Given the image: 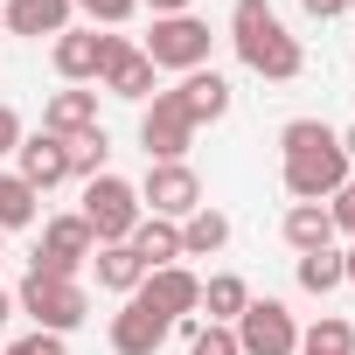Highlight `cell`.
<instances>
[{"instance_id": "1", "label": "cell", "mask_w": 355, "mask_h": 355, "mask_svg": "<svg viewBox=\"0 0 355 355\" xmlns=\"http://www.w3.org/2000/svg\"><path fill=\"white\" fill-rule=\"evenodd\" d=\"M279 153H286V196L293 202H320V196H334L348 182V146L320 119H293L279 132Z\"/></svg>"}, {"instance_id": "2", "label": "cell", "mask_w": 355, "mask_h": 355, "mask_svg": "<svg viewBox=\"0 0 355 355\" xmlns=\"http://www.w3.org/2000/svg\"><path fill=\"white\" fill-rule=\"evenodd\" d=\"M230 42H237L244 70H258V77H272V84H293V77L306 70L300 42L286 35V21L265 8V0H237V8H230Z\"/></svg>"}, {"instance_id": "3", "label": "cell", "mask_w": 355, "mask_h": 355, "mask_svg": "<svg viewBox=\"0 0 355 355\" xmlns=\"http://www.w3.org/2000/svg\"><path fill=\"white\" fill-rule=\"evenodd\" d=\"M84 223H91V237L98 244H125L132 230H139V189L132 182H119V174H98V182H84V209H77Z\"/></svg>"}, {"instance_id": "4", "label": "cell", "mask_w": 355, "mask_h": 355, "mask_svg": "<svg viewBox=\"0 0 355 355\" xmlns=\"http://www.w3.org/2000/svg\"><path fill=\"white\" fill-rule=\"evenodd\" d=\"M15 306H21L42 334H70V327H84V313H91V300H84V286H77V279H42V272H28V279H21Z\"/></svg>"}, {"instance_id": "5", "label": "cell", "mask_w": 355, "mask_h": 355, "mask_svg": "<svg viewBox=\"0 0 355 355\" xmlns=\"http://www.w3.org/2000/svg\"><path fill=\"white\" fill-rule=\"evenodd\" d=\"M139 209H153L160 223H189L202 209V182L189 160H146V182H139Z\"/></svg>"}, {"instance_id": "6", "label": "cell", "mask_w": 355, "mask_h": 355, "mask_svg": "<svg viewBox=\"0 0 355 355\" xmlns=\"http://www.w3.org/2000/svg\"><path fill=\"white\" fill-rule=\"evenodd\" d=\"M209 21H196V15H167V21H153V35L139 42V56L153 63V70H202L209 63Z\"/></svg>"}, {"instance_id": "7", "label": "cell", "mask_w": 355, "mask_h": 355, "mask_svg": "<svg viewBox=\"0 0 355 355\" xmlns=\"http://www.w3.org/2000/svg\"><path fill=\"white\" fill-rule=\"evenodd\" d=\"M91 251H98V237H91L84 216H49V230H42L28 272H42V279H77V272L91 265Z\"/></svg>"}, {"instance_id": "8", "label": "cell", "mask_w": 355, "mask_h": 355, "mask_svg": "<svg viewBox=\"0 0 355 355\" xmlns=\"http://www.w3.org/2000/svg\"><path fill=\"white\" fill-rule=\"evenodd\" d=\"M237 348L244 355H300V327L279 300H251L237 313Z\"/></svg>"}, {"instance_id": "9", "label": "cell", "mask_w": 355, "mask_h": 355, "mask_svg": "<svg viewBox=\"0 0 355 355\" xmlns=\"http://www.w3.org/2000/svg\"><path fill=\"white\" fill-rule=\"evenodd\" d=\"M139 146H146V160H182L196 146V125L174 105V91H153V105L139 112Z\"/></svg>"}, {"instance_id": "10", "label": "cell", "mask_w": 355, "mask_h": 355, "mask_svg": "<svg viewBox=\"0 0 355 355\" xmlns=\"http://www.w3.org/2000/svg\"><path fill=\"white\" fill-rule=\"evenodd\" d=\"M167 334H174V320H167L146 293H132V300L112 313V355H160Z\"/></svg>"}, {"instance_id": "11", "label": "cell", "mask_w": 355, "mask_h": 355, "mask_svg": "<svg viewBox=\"0 0 355 355\" xmlns=\"http://www.w3.org/2000/svg\"><path fill=\"white\" fill-rule=\"evenodd\" d=\"M98 84H105L112 98H153V63H146L125 35H105V70H98Z\"/></svg>"}, {"instance_id": "12", "label": "cell", "mask_w": 355, "mask_h": 355, "mask_svg": "<svg viewBox=\"0 0 355 355\" xmlns=\"http://www.w3.org/2000/svg\"><path fill=\"white\" fill-rule=\"evenodd\" d=\"M174 327H182V320H196V306H202V279L189 272V265H160V272H146V286H139Z\"/></svg>"}, {"instance_id": "13", "label": "cell", "mask_w": 355, "mask_h": 355, "mask_svg": "<svg viewBox=\"0 0 355 355\" xmlns=\"http://www.w3.org/2000/svg\"><path fill=\"white\" fill-rule=\"evenodd\" d=\"M15 160H21L15 174H21V182H28L35 196H42V189H56V182H70V146H63L56 132H35V139H21V146H15Z\"/></svg>"}, {"instance_id": "14", "label": "cell", "mask_w": 355, "mask_h": 355, "mask_svg": "<svg viewBox=\"0 0 355 355\" xmlns=\"http://www.w3.org/2000/svg\"><path fill=\"white\" fill-rule=\"evenodd\" d=\"M49 56H56V77H63V84H91V77L105 70V35H98V28H63Z\"/></svg>"}, {"instance_id": "15", "label": "cell", "mask_w": 355, "mask_h": 355, "mask_svg": "<svg viewBox=\"0 0 355 355\" xmlns=\"http://www.w3.org/2000/svg\"><path fill=\"white\" fill-rule=\"evenodd\" d=\"M174 105L189 112V125H216V119L230 112V84H223L216 70H189L182 91H174Z\"/></svg>"}, {"instance_id": "16", "label": "cell", "mask_w": 355, "mask_h": 355, "mask_svg": "<svg viewBox=\"0 0 355 355\" xmlns=\"http://www.w3.org/2000/svg\"><path fill=\"white\" fill-rule=\"evenodd\" d=\"M98 125V91H56L49 105H42V132H56V139H77V132H91Z\"/></svg>"}, {"instance_id": "17", "label": "cell", "mask_w": 355, "mask_h": 355, "mask_svg": "<svg viewBox=\"0 0 355 355\" xmlns=\"http://www.w3.org/2000/svg\"><path fill=\"white\" fill-rule=\"evenodd\" d=\"M0 28L8 35H63L70 28V0H8Z\"/></svg>"}, {"instance_id": "18", "label": "cell", "mask_w": 355, "mask_h": 355, "mask_svg": "<svg viewBox=\"0 0 355 355\" xmlns=\"http://www.w3.org/2000/svg\"><path fill=\"white\" fill-rule=\"evenodd\" d=\"M91 265H98V286H105V293H125V300H132V293L146 286V265H139L132 244H98Z\"/></svg>"}, {"instance_id": "19", "label": "cell", "mask_w": 355, "mask_h": 355, "mask_svg": "<svg viewBox=\"0 0 355 355\" xmlns=\"http://www.w3.org/2000/svg\"><path fill=\"white\" fill-rule=\"evenodd\" d=\"M125 244L139 251V265H146V272H160V265H182V223H160V216H139V230H132Z\"/></svg>"}, {"instance_id": "20", "label": "cell", "mask_w": 355, "mask_h": 355, "mask_svg": "<svg viewBox=\"0 0 355 355\" xmlns=\"http://www.w3.org/2000/svg\"><path fill=\"white\" fill-rule=\"evenodd\" d=\"M286 244H293V251H327V244H334V216H327L320 202H293V209H286Z\"/></svg>"}, {"instance_id": "21", "label": "cell", "mask_w": 355, "mask_h": 355, "mask_svg": "<svg viewBox=\"0 0 355 355\" xmlns=\"http://www.w3.org/2000/svg\"><path fill=\"white\" fill-rule=\"evenodd\" d=\"M223 244H230V216L202 202V209L182 223V258H209V251H223Z\"/></svg>"}, {"instance_id": "22", "label": "cell", "mask_w": 355, "mask_h": 355, "mask_svg": "<svg viewBox=\"0 0 355 355\" xmlns=\"http://www.w3.org/2000/svg\"><path fill=\"white\" fill-rule=\"evenodd\" d=\"M202 306H209V320H216V327H237V313L251 306V286H244L237 272H216V279L202 286Z\"/></svg>"}, {"instance_id": "23", "label": "cell", "mask_w": 355, "mask_h": 355, "mask_svg": "<svg viewBox=\"0 0 355 355\" xmlns=\"http://www.w3.org/2000/svg\"><path fill=\"white\" fill-rule=\"evenodd\" d=\"M300 355H355V327L341 313H320L306 334H300Z\"/></svg>"}, {"instance_id": "24", "label": "cell", "mask_w": 355, "mask_h": 355, "mask_svg": "<svg viewBox=\"0 0 355 355\" xmlns=\"http://www.w3.org/2000/svg\"><path fill=\"white\" fill-rule=\"evenodd\" d=\"M35 189L21 182V174H0V237H8V230H21V223H35Z\"/></svg>"}, {"instance_id": "25", "label": "cell", "mask_w": 355, "mask_h": 355, "mask_svg": "<svg viewBox=\"0 0 355 355\" xmlns=\"http://www.w3.org/2000/svg\"><path fill=\"white\" fill-rule=\"evenodd\" d=\"M63 146H70V174H77V182H98V174H105V153H112L105 125H91V132H77V139H63Z\"/></svg>"}, {"instance_id": "26", "label": "cell", "mask_w": 355, "mask_h": 355, "mask_svg": "<svg viewBox=\"0 0 355 355\" xmlns=\"http://www.w3.org/2000/svg\"><path fill=\"white\" fill-rule=\"evenodd\" d=\"M300 286H306V293L348 286V279H341V251H334V244H327V251H300Z\"/></svg>"}, {"instance_id": "27", "label": "cell", "mask_w": 355, "mask_h": 355, "mask_svg": "<svg viewBox=\"0 0 355 355\" xmlns=\"http://www.w3.org/2000/svg\"><path fill=\"white\" fill-rule=\"evenodd\" d=\"M182 327H189V355H244L237 327H216V320H182Z\"/></svg>"}, {"instance_id": "28", "label": "cell", "mask_w": 355, "mask_h": 355, "mask_svg": "<svg viewBox=\"0 0 355 355\" xmlns=\"http://www.w3.org/2000/svg\"><path fill=\"white\" fill-rule=\"evenodd\" d=\"M70 8H84L98 28H119V21H132V15H139V0H70Z\"/></svg>"}, {"instance_id": "29", "label": "cell", "mask_w": 355, "mask_h": 355, "mask_svg": "<svg viewBox=\"0 0 355 355\" xmlns=\"http://www.w3.org/2000/svg\"><path fill=\"white\" fill-rule=\"evenodd\" d=\"M8 355H70V348H63V334H42V327H35V334H21Z\"/></svg>"}, {"instance_id": "30", "label": "cell", "mask_w": 355, "mask_h": 355, "mask_svg": "<svg viewBox=\"0 0 355 355\" xmlns=\"http://www.w3.org/2000/svg\"><path fill=\"white\" fill-rule=\"evenodd\" d=\"M327 216H334V230H348V237H355V182H341V189H334V209H327Z\"/></svg>"}, {"instance_id": "31", "label": "cell", "mask_w": 355, "mask_h": 355, "mask_svg": "<svg viewBox=\"0 0 355 355\" xmlns=\"http://www.w3.org/2000/svg\"><path fill=\"white\" fill-rule=\"evenodd\" d=\"M15 146H21V119L0 105V153H15Z\"/></svg>"}, {"instance_id": "32", "label": "cell", "mask_w": 355, "mask_h": 355, "mask_svg": "<svg viewBox=\"0 0 355 355\" xmlns=\"http://www.w3.org/2000/svg\"><path fill=\"white\" fill-rule=\"evenodd\" d=\"M300 8H306L313 21H334V15H348V0H300Z\"/></svg>"}, {"instance_id": "33", "label": "cell", "mask_w": 355, "mask_h": 355, "mask_svg": "<svg viewBox=\"0 0 355 355\" xmlns=\"http://www.w3.org/2000/svg\"><path fill=\"white\" fill-rule=\"evenodd\" d=\"M139 8H153V21H167V15H189L196 0H139Z\"/></svg>"}, {"instance_id": "34", "label": "cell", "mask_w": 355, "mask_h": 355, "mask_svg": "<svg viewBox=\"0 0 355 355\" xmlns=\"http://www.w3.org/2000/svg\"><path fill=\"white\" fill-rule=\"evenodd\" d=\"M8 320H15V293H8V286H0V327H8Z\"/></svg>"}, {"instance_id": "35", "label": "cell", "mask_w": 355, "mask_h": 355, "mask_svg": "<svg viewBox=\"0 0 355 355\" xmlns=\"http://www.w3.org/2000/svg\"><path fill=\"white\" fill-rule=\"evenodd\" d=\"M341 279H348V286H355V251H341Z\"/></svg>"}, {"instance_id": "36", "label": "cell", "mask_w": 355, "mask_h": 355, "mask_svg": "<svg viewBox=\"0 0 355 355\" xmlns=\"http://www.w3.org/2000/svg\"><path fill=\"white\" fill-rule=\"evenodd\" d=\"M341 146H348V153H355V132H348V139H341Z\"/></svg>"}, {"instance_id": "37", "label": "cell", "mask_w": 355, "mask_h": 355, "mask_svg": "<svg viewBox=\"0 0 355 355\" xmlns=\"http://www.w3.org/2000/svg\"><path fill=\"white\" fill-rule=\"evenodd\" d=\"M348 15H355V0H348Z\"/></svg>"}]
</instances>
